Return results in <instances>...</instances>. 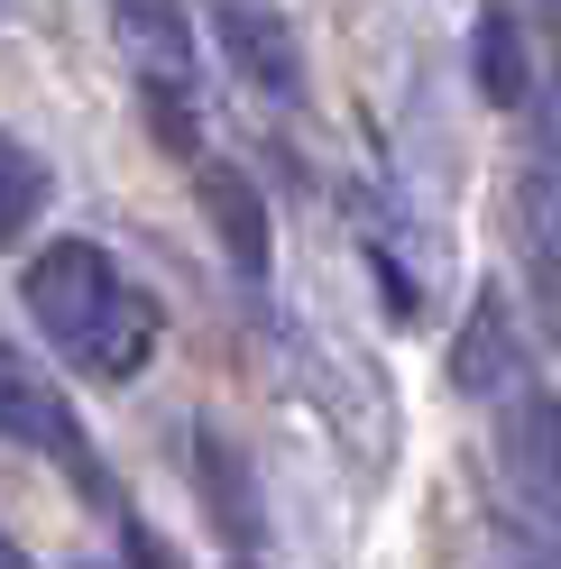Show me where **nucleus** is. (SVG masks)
<instances>
[{
    "label": "nucleus",
    "instance_id": "obj_9",
    "mask_svg": "<svg viewBox=\"0 0 561 569\" xmlns=\"http://www.w3.org/2000/svg\"><path fill=\"white\" fill-rule=\"evenodd\" d=\"M194 469H203V487H213V506H222V532L239 551H258V487H249V459H239L222 432H203L194 422Z\"/></svg>",
    "mask_w": 561,
    "mask_h": 569
},
{
    "label": "nucleus",
    "instance_id": "obj_5",
    "mask_svg": "<svg viewBox=\"0 0 561 569\" xmlns=\"http://www.w3.org/2000/svg\"><path fill=\"white\" fill-rule=\"evenodd\" d=\"M451 386L479 396V405H506L515 386H534V377H524V331H515V303L506 295H479L470 303L461 340H451Z\"/></svg>",
    "mask_w": 561,
    "mask_h": 569
},
{
    "label": "nucleus",
    "instance_id": "obj_7",
    "mask_svg": "<svg viewBox=\"0 0 561 569\" xmlns=\"http://www.w3.org/2000/svg\"><path fill=\"white\" fill-rule=\"evenodd\" d=\"M194 193H203V211H213L230 267H239V276H267V202H258L249 174L222 166V157H194Z\"/></svg>",
    "mask_w": 561,
    "mask_h": 569
},
{
    "label": "nucleus",
    "instance_id": "obj_8",
    "mask_svg": "<svg viewBox=\"0 0 561 569\" xmlns=\"http://www.w3.org/2000/svg\"><path fill=\"white\" fill-rule=\"evenodd\" d=\"M470 74H479V92L498 101V111H534V47H524V19L515 10H498L488 0L479 10V28H470Z\"/></svg>",
    "mask_w": 561,
    "mask_h": 569
},
{
    "label": "nucleus",
    "instance_id": "obj_1",
    "mask_svg": "<svg viewBox=\"0 0 561 569\" xmlns=\"http://www.w3.org/2000/svg\"><path fill=\"white\" fill-rule=\"evenodd\" d=\"M19 303L65 359L101 386H129L138 368L157 359V303L111 267V248L92 239H47L19 276Z\"/></svg>",
    "mask_w": 561,
    "mask_h": 569
},
{
    "label": "nucleus",
    "instance_id": "obj_11",
    "mask_svg": "<svg viewBox=\"0 0 561 569\" xmlns=\"http://www.w3.org/2000/svg\"><path fill=\"white\" fill-rule=\"evenodd\" d=\"M47 166H38V148H28V138H10V129H0V239H19L28 221H38V211H47Z\"/></svg>",
    "mask_w": 561,
    "mask_h": 569
},
{
    "label": "nucleus",
    "instance_id": "obj_3",
    "mask_svg": "<svg viewBox=\"0 0 561 569\" xmlns=\"http://www.w3.org/2000/svg\"><path fill=\"white\" fill-rule=\"evenodd\" d=\"M0 441H19V450H38V459H65L92 496H101V459L83 441V413L65 405V386L28 359V349L0 340Z\"/></svg>",
    "mask_w": 561,
    "mask_h": 569
},
{
    "label": "nucleus",
    "instance_id": "obj_15",
    "mask_svg": "<svg viewBox=\"0 0 561 569\" xmlns=\"http://www.w3.org/2000/svg\"><path fill=\"white\" fill-rule=\"evenodd\" d=\"M0 569H28V560H19V542H10V532H0Z\"/></svg>",
    "mask_w": 561,
    "mask_h": 569
},
{
    "label": "nucleus",
    "instance_id": "obj_14",
    "mask_svg": "<svg viewBox=\"0 0 561 569\" xmlns=\"http://www.w3.org/2000/svg\"><path fill=\"white\" fill-rule=\"evenodd\" d=\"M129 551H138V569H175L166 542H157V532H138V523H129Z\"/></svg>",
    "mask_w": 561,
    "mask_h": 569
},
{
    "label": "nucleus",
    "instance_id": "obj_12",
    "mask_svg": "<svg viewBox=\"0 0 561 569\" xmlns=\"http://www.w3.org/2000/svg\"><path fill=\"white\" fill-rule=\"evenodd\" d=\"M524 295H534L543 331L561 340V221H543V211H524Z\"/></svg>",
    "mask_w": 561,
    "mask_h": 569
},
{
    "label": "nucleus",
    "instance_id": "obj_6",
    "mask_svg": "<svg viewBox=\"0 0 561 569\" xmlns=\"http://www.w3.org/2000/svg\"><path fill=\"white\" fill-rule=\"evenodd\" d=\"M213 28H222V56L239 64V83H258L267 101H295V92H304L295 28L276 19L267 0H213Z\"/></svg>",
    "mask_w": 561,
    "mask_h": 569
},
{
    "label": "nucleus",
    "instance_id": "obj_10",
    "mask_svg": "<svg viewBox=\"0 0 561 569\" xmlns=\"http://www.w3.org/2000/svg\"><path fill=\"white\" fill-rule=\"evenodd\" d=\"M479 569H561V532L506 506V515H488V532H479Z\"/></svg>",
    "mask_w": 561,
    "mask_h": 569
},
{
    "label": "nucleus",
    "instance_id": "obj_13",
    "mask_svg": "<svg viewBox=\"0 0 561 569\" xmlns=\"http://www.w3.org/2000/svg\"><path fill=\"white\" fill-rule=\"evenodd\" d=\"M524 211L561 221V157H534V174H524Z\"/></svg>",
    "mask_w": 561,
    "mask_h": 569
},
{
    "label": "nucleus",
    "instance_id": "obj_4",
    "mask_svg": "<svg viewBox=\"0 0 561 569\" xmlns=\"http://www.w3.org/2000/svg\"><path fill=\"white\" fill-rule=\"evenodd\" d=\"M498 469L506 506L561 532V386H515L498 405Z\"/></svg>",
    "mask_w": 561,
    "mask_h": 569
},
{
    "label": "nucleus",
    "instance_id": "obj_2",
    "mask_svg": "<svg viewBox=\"0 0 561 569\" xmlns=\"http://www.w3.org/2000/svg\"><path fill=\"white\" fill-rule=\"evenodd\" d=\"M111 28H120L129 64H138V92H148L157 138L185 148V157H203V138H194V19H185V0H111Z\"/></svg>",
    "mask_w": 561,
    "mask_h": 569
}]
</instances>
